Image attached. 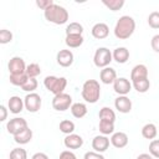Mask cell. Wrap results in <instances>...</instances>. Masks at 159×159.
<instances>
[{
    "label": "cell",
    "mask_w": 159,
    "mask_h": 159,
    "mask_svg": "<svg viewBox=\"0 0 159 159\" xmlns=\"http://www.w3.org/2000/svg\"><path fill=\"white\" fill-rule=\"evenodd\" d=\"M112 60H113L112 52L107 47H98L93 56V63H94V66H97L99 68L108 67L109 63L112 62Z\"/></svg>",
    "instance_id": "obj_5"
},
{
    "label": "cell",
    "mask_w": 159,
    "mask_h": 159,
    "mask_svg": "<svg viewBox=\"0 0 159 159\" xmlns=\"http://www.w3.org/2000/svg\"><path fill=\"white\" fill-rule=\"evenodd\" d=\"M132 82L125 77H118L113 83V89L119 96H127L132 91Z\"/></svg>",
    "instance_id": "obj_10"
},
{
    "label": "cell",
    "mask_w": 159,
    "mask_h": 159,
    "mask_svg": "<svg viewBox=\"0 0 159 159\" xmlns=\"http://www.w3.org/2000/svg\"><path fill=\"white\" fill-rule=\"evenodd\" d=\"M11 41H12V32L6 30V29L0 30V43L5 45V43H9Z\"/></svg>",
    "instance_id": "obj_36"
},
{
    "label": "cell",
    "mask_w": 159,
    "mask_h": 159,
    "mask_svg": "<svg viewBox=\"0 0 159 159\" xmlns=\"http://www.w3.org/2000/svg\"><path fill=\"white\" fill-rule=\"evenodd\" d=\"M7 109H9V108H6L4 104H1V106H0V112H1L0 120H1V122H4V120L6 119V117H7Z\"/></svg>",
    "instance_id": "obj_42"
},
{
    "label": "cell",
    "mask_w": 159,
    "mask_h": 159,
    "mask_svg": "<svg viewBox=\"0 0 159 159\" xmlns=\"http://www.w3.org/2000/svg\"><path fill=\"white\" fill-rule=\"evenodd\" d=\"M157 134H158V129H157V125L154 123H147L143 125V128H142L143 138L153 140V139H155Z\"/></svg>",
    "instance_id": "obj_23"
},
{
    "label": "cell",
    "mask_w": 159,
    "mask_h": 159,
    "mask_svg": "<svg viewBox=\"0 0 159 159\" xmlns=\"http://www.w3.org/2000/svg\"><path fill=\"white\" fill-rule=\"evenodd\" d=\"M83 26L80 22H70L66 27V35H82Z\"/></svg>",
    "instance_id": "obj_30"
},
{
    "label": "cell",
    "mask_w": 159,
    "mask_h": 159,
    "mask_svg": "<svg viewBox=\"0 0 159 159\" xmlns=\"http://www.w3.org/2000/svg\"><path fill=\"white\" fill-rule=\"evenodd\" d=\"M10 159H27V152L24 148H14L9 155Z\"/></svg>",
    "instance_id": "obj_33"
},
{
    "label": "cell",
    "mask_w": 159,
    "mask_h": 159,
    "mask_svg": "<svg viewBox=\"0 0 159 159\" xmlns=\"http://www.w3.org/2000/svg\"><path fill=\"white\" fill-rule=\"evenodd\" d=\"M112 56L117 63H125L129 60V50L127 47H117L113 50Z\"/></svg>",
    "instance_id": "obj_20"
},
{
    "label": "cell",
    "mask_w": 159,
    "mask_h": 159,
    "mask_svg": "<svg viewBox=\"0 0 159 159\" xmlns=\"http://www.w3.org/2000/svg\"><path fill=\"white\" fill-rule=\"evenodd\" d=\"M102 2L111 11H118L124 6V0H103Z\"/></svg>",
    "instance_id": "obj_31"
},
{
    "label": "cell",
    "mask_w": 159,
    "mask_h": 159,
    "mask_svg": "<svg viewBox=\"0 0 159 159\" xmlns=\"http://www.w3.org/2000/svg\"><path fill=\"white\" fill-rule=\"evenodd\" d=\"M58 128H60V130H61L63 134L68 135V134H72V133L75 132L76 125H75V123H73L72 120H70V119H63V120L60 122Z\"/></svg>",
    "instance_id": "obj_27"
},
{
    "label": "cell",
    "mask_w": 159,
    "mask_h": 159,
    "mask_svg": "<svg viewBox=\"0 0 159 159\" xmlns=\"http://www.w3.org/2000/svg\"><path fill=\"white\" fill-rule=\"evenodd\" d=\"M148 25L152 29H159V11H153L148 16Z\"/></svg>",
    "instance_id": "obj_35"
},
{
    "label": "cell",
    "mask_w": 159,
    "mask_h": 159,
    "mask_svg": "<svg viewBox=\"0 0 159 159\" xmlns=\"http://www.w3.org/2000/svg\"><path fill=\"white\" fill-rule=\"evenodd\" d=\"M55 2L52 1V0H37L36 1V5L40 7V9H42L43 11L46 10V9H48L51 5H53Z\"/></svg>",
    "instance_id": "obj_38"
},
{
    "label": "cell",
    "mask_w": 159,
    "mask_h": 159,
    "mask_svg": "<svg viewBox=\"0 0 159 159\" xmlns=\"http://www.w3.org/2000/svg\"><path fill=\"white\" fill-rule=\"evenodd\" d=\"M43 16L48 22H52L55 25H63L68 21V11L57 4L51 5L48 9L43 11Z\"/></svg>",
    "instance_id": "obj_2"
},
{
    "label": "cell",
    "mask_w": 159,
    "mask_h": 159,
    "mask_svg": "<svg viewBox=\"0 0 159 159\" xmlns=\"http://www.w3.org/2000/svg\"><path fill=\"white\" fill-rule=\"evenodd\" d=\"M98 117H99V120H107V122H112V123L116 122V113L109 107H102L99 109Z\"/></svg>",
    "instance_id": "obj_25"
},
{
    "label": "cell",
    "mask_w": 159,
    "mask_h": 159,
    "mask_svg": "<svg viewBox=\"0 0 159 159\" xmlns=\"http://www.w3.org/2000/svg\"><path fill=\"white\" fill-rule=\"evenodd\" d=\"M41 73V67L39 63H30L26 67V75L29 78H36Z\"/></svg>",
    "instance_id": "obj_32"
},
{
    "label": "cell",
    "mask_w": 159,
    "mask_h": 159,
    "mask_svg": "<svg viewBox=\"0 0 159 159\" xmlns=\"http://www.w3.org/2000/svg\"><path fill=\"white\" fill-rule=\"evenodd\" d=\"M82 98L87 103H96L101 97V86L96 80H87L82 86Z\"/></svg>",
    "instance_id": "obj_3"
},
{
    "label": "cell",
    "mask_w": 159,
    "mask_h": 159,
    "mask_svg": "<svg viewBox=\"0 0 159 159\" xmlns=\"http://www.w3.org/2000/svg\"><path fill=\"white\" fill-rule=\"evenodd\" d=\"M99 132L103 135H109L114 133V123L112 122H107V120H99Z\"/></svg>",
    "instance_id": "obj_29"
},
{
    "label": "cell",
    "mask_w": 159,
    "mask_h": 159,
    "mask_svg": "<svg viewBox=\"0 0 159 159\" xmlns=\"http://www.w3.org/2000/svg\"><path fill=\"white\" fill-rule=\"evenodd\" d=\"M24 103H25V108L30 112V113H36L40 111L41 104H42V99L40 97V94L32 92V93H27L26 97L24 98Z\"/></svg>",
    "instance_id": "obj_7"
},
{
    "label": "cell",
    "mask_w": 159,
    "mask_h": 159,
    "mask_svg": "<svg viewBox=\"0 0 159 159\" xmlns=\"http://www.w3.org/2000/svg\"><path fill=\"white\" fill-rule=\"evenodd\" d=\"M25 107V103H24V99L20 98L19 96H12L9 98L7 101V108L11 113L14 114H19Z\"/></svg>",
    "instance_id": "obj_19"
},
{
    "label": "cell",
    "mask_w": 159,
    "mask_h": 159,
    "mask_svg": "<svg viewBox=\"0 0 159 159\" xmlns=\"http://www.w3.org/2000/svg\"><path fill=\"white\" fill-rule=\"evenodd\" d=\"M70 109H71L72 116H73L75 118H78V119H80V118H83V117L87 114V112H88L87 106H86L84 103H81V102L73 103Z\"/></svg>",
    "instance_id": "obj_22"
},
{
    "label": "cell",
    "mask_w": 159,
    "mask_h": 159,
    "mask_svg": "<svg viewBox=\"0 0 159 159\" xmlns=\"http://www.w3.org/2000/svg\"><path fill=\"white\" fill-rule=\"evenodd\" d=\"M150 46H152V48H153L154 52L159 53V34H157V35H154V36L152 37V40H150Z\"/></svg>",
    "instance_id": "obj_39"
},
{
    "label": "cell",
    "mask_w": 159,
    "mask_h": 159,
    "mask_svg": "<svg viewBox=\"0 0 159 159\" xmlns=\"http://www.w3.org/2000/svg\"><path fill=\"white\" fill-rule=\"evenodd\" d=\"M109 143H111V140L107 135H103V134L102 135H96L92 139V148L97 153H103L109 148Z\"/></svg>",
    "instance_id": "obj_11"
},
{
    "label": "cell",
    "mask_w": 159,
    "mask_h": 159,
    "mask_svg": "<svg viewBox=\"0 0 159 159\" xmlns=\"http://www.w3.org/2000/svg\"><path fill=\"white\" fill-rule=\"evenodd\" d=\"M83 41H84V39L82 35H66V39H65V43L70 48L80 47L83 43Z\"/></svg>",
    "instance_id": "obj_24"
},
{
    "label": "cell",
    "mask_w": 159,
    "mask_h": 159,
    "mask_svg": "<svg viewBox=\"0 0 159 159\" xmlns=\"http://www.w3.org/2000/svg\"><path fill=\"white\" fill-rule=\"evenodd\" d=\"M31 139H32V130H31L29 127H27L26 129H24L22 132H20L19 134L14 135L15 143H17V144H20V145L27 144L29 142H31Z\"/></svg>",
    "instance_id": "obj_21"
},
{
    "label": "cell",
    "mask_w": 159,
    "mask_h": 159,
    "mask_svg": "<svg viewBox=\"0 0 159 159\" xmlns=\"http://www.w3.org/2000/svg\"><path fill=\"white\" fill-rule=\"evenodd\" d=\"M117 72L114 68L112 67H104L101 70V73H99V80L102 83L104 84H113L114 81L117 80Z\"/></svg>",
    "instance_id": "obj_17"
},
{
    "label": "cell",
    "mask_w": 159,
    "mask_h": 159,
    "mask_svg": "<svg viewBox=\"0 0 159 159\" xmlns=\"http://www.w3.org/2000/svg\"><path fill=\"white\" fill-rule=\"evenodd\" d=\"M91 34L94 39L102 40V39H106L109 35V27L104 22H97V24L93 25V27L91 30Z\"/></svg>",
    "instance_id": "obj_16"
},
{
    "label": "cell",
    "mask_w": 159,
    "mask_h": 159,
    "mask_svg": "<svg viewBox=\"0 0 159 159\" xmlns=\"http://www.w3.org/2000/svg\"><path fill=\"white\" fill-rule=\"evenodd\" d=\"M31 159H48V155L45 154V153H42V152H39V153H35L31 157Z\"/></svg>",
    "instance_id": "obj_43"
},
{
    "label": "cell",
    "mask_w": 159,
    "mask_h": 159,
    "mask_svg": "<svg viewBox=\"0 0 159 159\" xmlns=\"http://www.w3.org/2000/svg\"><path fill=\"white\" fill-rule=\"evenodd\" d=\"M26 63L24 61V58L15 56L12 58H10L9 63H7V68L10 75H21V73H26Z\"/></svg>",
    "instance_id": "obj_9"
},
{
    "label": "cell",
    "mask_w": 159,
    "mask_h": 159,
    "mask_svg": "<svg viewBox=\"0 0 159 159\" xmlns=\"http://www.w3.org/2000/svg\"><path fill=\"white\" fill-rule=\"evenodd\" d=\"M135 30V21L129 15H123L118 19L114 26V36L119 40L129 39Z\"/></svg>",
    "instance_id": "obj_1"
},
{
    "label": "cell",
    "mask_w": 159,
    "mask_h": 159,
    "mask_svg": "<svg viewBox=\"0 0 159 159\" xmlns=\"http://www.w3.org/2000/svg\"><path fill=\"white\" fill-rule=\"evenodd\" d=\"M149 154L154 158H159V139H153L149 143Z\"/></svg>",
    "instance_id": "obj_37"
},
{
    "label": "cell",
    "mask_w": 159,
    "mask_h": 159,
    "mask_svg": "<svg viewBox=\"0 0 159 159\" xmlns=\"http://www.w3.org/2000/svg\"><path fill=\"white\" fill-rule=\"evenodd\" d=\"M72 97L68 94V93H60V94H56L52 99V107L53 109L58 111V112H65L67 111L68 108H71L72 106Z\"/></svg>",
    "instance_id": "obj_6"
},
{
    "label": "cell",
    "mask_w": 159,
    "mask_h": 159,
    "mask_svg": "<svg viewBox=\"0 0 159 159\" xmlns=\"http://www.w3.org/2000/svg\"><path fill=\"white\" fill-rule=\"evenodd\" d=\"M43 84L47 91H50L51 93H53L56 96V94L63 93V91L66 89V86H67V80L65 77L46 76L43 80Z\"/></svg>",
    "instance_id": "obj_4"
},
{
    "label": "cell",
    "mask_w": 159,
    "mask_h": 159,
    "mask_svg": "<svg viewBox=\"0 0 159 159\" xmlns=\"http://www.w3.org/2000/svg\"><path fill=\"white\" fill-rule=\"evenodd\" d=\"M37 86H39V82H37L36 78H29V80L26 81V83L21 87V89L25 91V92H30V93H32V92L37 88Z\"/></svg>",
    "instance_id": "obj_34"
},
{
    "label": "cell",
    "mask_w": 159,
    "mask_h": 159,
    "mask_svg": "<svg viewBox=\"0 0 159 159\" xmlns=\"http://www.w3.org/2000/svg\"><path fill=\"white\" fill-rule=\"evenodd\" d=\"M63 144L67 149H80L83 145V138L78 134H68L63 139Z\"/></svg>",
    "instance_id": "obj_14"
},
{
    "label": "cell",
    "mask_w": 159,
    "mask_h": 159,
    "mask_svg": "<svg viewBox=\"0 0 159 159\" xmlns=\"http://www.w3.org/2000/svg\"><path fill=\"white\" fill-rule=\"evenodd\" d=\"M58 159H77V157H76V154H75L73 152H71V150H63V152H61Z\"/></svg>",
    "instance_id": "obj_41"
},
{
    "label": "cell",
    "mask_w": 159,
    "mask_h": 159,
    "mask_svg": "<svg viewBox=\"0 0 159 159\" xmlns=\"http://www.w3.org/2000/svg\"><path fill=\"white\" fill-rule=\"evenodd\" d=\"M143 78H148V67L143 63L135 65L130 71V81L135 82Z\"/></svg>",
    "instance_id": "obj_18"
},
{
    "label": "cell",
    "mask_w": 159,
    "mask_h": 159,
    "mask_svg": "<svg viewBox=\"0 0 159 159\" xmlns=\"http://www.w3.org/2000/svg\"><path fill=\"white\" fill-rule=\"evenodd\" d=\"M75 56L71 50H60L56 56V61L61 67H70L73 63Z\"/></svg>",
    "instance_id": "obj_12"
},
{
    "label": "cell",
    "mask_w": 159,
    "mask_h": 159,
    "mask_svg": "<svg viewBox=\"0 0 159 159\" xmlns=\"http://www.w3.org/2000/svg\"><path fill=\"white\" fill-rule=\"evenodd\" d=\"M10 80V83L14 84V86H17V87H22L26 81L29 80V76L26 73H21V75H10L9 77Z\"/></svg>",
    "instance_id": "obj_28"
},
{
    "label": "cell",
    "mask_w": 159,
    "mask_h": 159,
    "mask_svg": "<svg viewBox=\"0 0 159 159\" xmlns=\"http://www.w3.org/2000/svg\"><path fill=\"white\" fill-rule=\"evenodd\" d=\"M114 107L119 113H129L132 111V101L127 96H118L114 99Z\"/></svg>",
    "instance_id": "obj_13"
},
{
    "label": "cell",
    "mask_w": 159,
    "mask_h": 159,
    "mask_svg": "<svg viewBox=\"0 0 159 159\" xmlns=\"http://www.w3.org/2000/svg\"><path fill=\"white\" fill-rule=\"evenodd\" d=\"M109 140H111V144L117 149H122V148L127 147V144L129 142L128 135L124 132H114Z\"/></svg>",
    "instance_id": "obj_15"
},
{
    "label": "cell",
    "mask_w": 159,
    "mask_h": 159,
    "mask_svg": "<svg viewBox=\"0 0 159 159\" xmlns=\"http://www.w3.org/2000/svg\"><path fill=\"white\" fill-rule=\"evenodd\" d=\"M83 159H104V157L101 154V153H97V152H87L83 157Z\"/></svg>",
    "instance_id": "obj_40"
},
{
    "label": "cell",
    "mask_w": 159,
    "mask_h": 159,
    "mask_svg": "<svg viewBox=\"0 0 159 159\" xmlns=\"http://www.w3.org/2000/svg\"><path fill=\"white\" fill-rule=\"evenodd\" d=\"M29 127L27 122L25 118H21V117H15L12 119H10L7 123H6V129H7V133H10L11 135H16L19 134L20 132H22L24 129H26Z\"/></svg>",
    "instance_id": "obj_8"
},
{
    "label": "cell",
    "mask_w": 159,
    "mask_h": 159,
    "mask_svg": "<svg viewBox=\"0 0 159 159\" xmlns=\"http://www.w3.org/2000/svg\"><path fill=\"white\" fill-rule=\"evenodd\" d=\"M137 159H154V157H152L149 153H142L137 157Z\"/></svg>",
    "instance_id": "obj_44"
},
{
    "label": "cell",
    "mask_w": 159,
    "mask_h": 159,
    "mask_svg": "<svg viewBox=\"0 0 159 159\" xmlns=\"http://www.w3.org/2000/svg\"><path fill=\"white\" fill-rule=\"evenodd\" d=\"M132 86L134 87V89L138 93H145L150 88V81H149V78H143L139 81L132 82Z\"/></svg>",
    "instance_id": "obj_26"
}]
</instances>
